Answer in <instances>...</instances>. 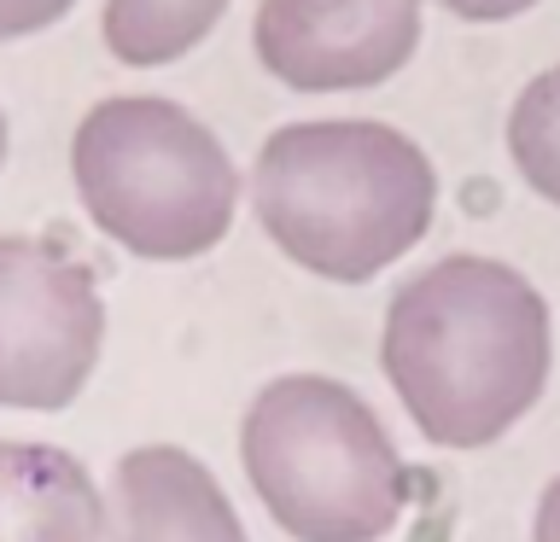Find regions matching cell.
I'll use <instances>...</instances> for the list:
<instances>
[{
    "instance_id": "obj_10",
    "label": "cell",
    "mask_w": 560,
    "mask_h": 542,
    "mask_svg": "<svg viewBox=\"0 0 560 542\" xmlns=\"http://www.w3.org/2000/svg\"><path fill=\"white\" fill-rule=\"evenodd\" d=\"M508 157L537 199L560 204V64L537 70L508 111Z\"/></svg>"
},
{
    "instance_id": "obj_12",
    "label": "cell",
    "mask_w": 560,
    "mask_h": 542,
    "mask_svg": "<svg viewBox=\"0 0 560 542\" xmlns=\"http://www.w3.org/2000/svg\"><path fill=\"white\" fill-rule=\"evenodd\" d=\"M432 7H444L462 24H508V17H525L542 0H432Z\"/></svg>"
},
{
    "instance_id": "obj_8",
    "label": "cell",
    "mask_w": 560,
    "mask_h": 542,
    "mask_svg": "<svg viewBox=\"0 0 560 542\" xmlns=\"http://www.w3.org/2000/svg\"><path fill=\"white\" fill-rule=\"evenodd\" d=\"M105 496L70 449L0 437V542H100Z\"/></svg>"
},
{
    "instance_id": "obj_13",
    "label": "cell",
    "mask_w": 560,
    "mask_h": 542,
    "mask_svg": "<svg viewBox=\"0 0 560 542\" xmlns=\"http://www.w3.org/2000/svg\"><path fill=\"white\" fill-rule=\"evenodd\" d=\"M532 542H560V479L542 490V502H537V531Z\"/></svg>"
},
{
    "instance_id": "obj_11",
    "label": "cell",
    "mask_w": 560,
    "mask_h": 542,
    "mask_svg": "<svg viewBox=\"0 0 560 542\" xmlns=\"http://www.w3.org/2000/svg\"><path fill=\"white\" fill-rule=\"evenodd\" d=\"M77 0H0V42H24L52 24H65Z\"/></svg>"
},
{
    "instance_id": "obj_14",
    "label": "cell",
    "mask_w": 560,
    "mask_h": 542,
    "mask_svg": "<svg viewBox=\"0 0 560 542\" xmlns=\"http://www.w3.org/2000/svg\"><path fill=\"white\" fill-rule=\"evenodd\" d=\"M7 146H12V129H7V111H0V169H7Z\"/></svg>"
},
{
    "instance_id": "obj_5",
    "label": "cell",
    "mask_w": 560,
    "mask_h": 542,
    "mask_svg": "<svg viewBox=\"0 0 560 542\" xmlns=\"http://www.w3.org/2000/svg\"><path fill=\"white\" fill-rule=\"evenodd\" d=\"M105 297L94 269L52 239H0V409H70L100 367Z\"/></svg>"
},
{
    "instance_id": "obj_6",
    "label": "cell",
    "mask_w": 560,
    "mask_h": 542,
    "mask_svg": "<svg viewBox=\"0 0 560 542\" xmlns=\"http://www.w3.org/2000/svg\"><path fill=\"white\" fill-rule=\"evenodd\" d=\"M427 0H257V64L292 94H362L409 70Z\"/></svg>"
},
{
    "instance_id": "obj_9",
    "label": "cell",
    "mask_w": 560,
    "mask_h": 542,
    "mask_svg": "<svg viewBox=\"0 0 560 542\" xmlns=\"http://www.w3.org/2000/svg\"><path fill=\"white\" fill-rule=\"evenodd\" d=\"M228 7L234 0H105L100 35L117 64L158 70L187 59L199 42H210V30L222 24Z\"/></svg>"
},
{
    "instance_id": "obj_3",
    "label": "cell",
    "mask_w": 560,
    "mask_h": 542,
    "mask_svg": "<svg viewBox=\"0 0 560 542\" xmlns=\"http://www.w3.org/2000/svg\"><path fill=\"white\" fill-rule=\"evenodd\" d=\"M70 181L88 222L140 262H192L217 251L240 210V169L187 105L164 94H112L70 134Z\"/></svg>"
},
{
    "instance_id": "obj_2",
    "label": "cell",
    "mask_w": 560,
    "mask_h": 542,
    "mask_svg": "<svg viewBox=\"0 0 560 542\" xmlns=\"http://www.w3.org/2000/svg\"><path fill=\"white\" fill-rule=\"evenodd\" d=\"M252 210L287 262L362 286L427 239L438 169L402 129L374 117L287 122L257 146Z\"/></svg>"
},
{
    "instance_id": "obj_1",
    "label": "cell",
    "mask_w": 560,
    "mask_h": 542,
    "mask_svg": "<svg viewBox=\"0 0 560 542\" xmlns=\"http://www.w3.org/2000/svg\"><path fill=\"white\" fill-rule=\"evenodd\" d=\"M380 362L420 437L438 449H485L542 397L555 321L514 262L444 257L397 286Z\"/></svg>"
},
{
    "instance_id": "obj_4",
    "label": "cell",
    "mask_w": 560,
    "mask_h": 542,
    "mask_svg": "<svg viewBox=\"0 0 560 542\" xmlns=\"http://www.w3.org/2000/svg\"><path fill=\"white\" fill-rule=\"evenodd\" d=\"M240 461L292 542H380L409 507V467L380 414L327 374L262 385L240 426Z\"/></svg>"
},
{
    "instance_id": "obj_7",
    "label": "cell",
    "mask_w": 560,
    "mask_h": 542,
    "mask_svg": "<svg viewBox=\"0 0 560 542\" xmlns=\"http://www.w3.org/2000/svg\"><path fill=\"white\" fill-rule=\"evenodd\" d=\"M105 531L112 542H245L217 472L175 444H147L117 461Z\"/></svg>"
}]
</instances>
